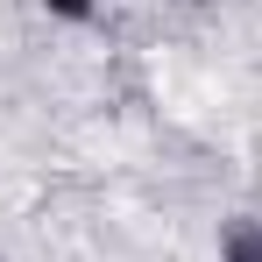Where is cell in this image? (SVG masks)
Masks as SVG:
<instances>
[{
  "instance_id": "obj_2",
  "label": "cell",
  "mask_w": 262,
  "mask_h": 262,
  "mask_svg": "<svg viewBox=\"0 0 262 262\" xmlns=\"http://www.w3.org/2000/svg\"><path fill=\"white\" fill-rule=\"evenodd\" d=\"M43 7H50V14H57V21H85V14H92V7H99V0H43Z\"/></svg>"
},
{
  "instance_id": "obj_1",
  "label": "cell",
  "mask_w": 262,
  "mask_h": 262,
  "mask_svg": "<svg viewBox=\"0 0 262 262\" xmlns=\"http://www.w3.org/2000/svg\"><path fill=\"white\" fill-rule=\"evenodd\" d=\"M220 262H262V220H234L220 234Z\"/></svg>"
}]
</instances>
